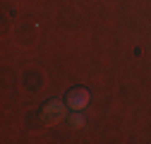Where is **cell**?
<instances>
[{"label": "cell", "instance_id": "6da1fadb", "mask_svg": "<svg viewBox=\"0 0 151 144\" xmlns=\"http://www.w3.org/2000/svg\"><path fill=\"white\" fill-rule=\"evenodd\" d=\"M67 118V106L58 99H50L46 106H43V111H41V120L43 125H58Z\"/></svg>", "mask_w": 151, "mask_h": 144}, {"label": "cell", "instance_id": "7a4b0ae2", "mask_svg": "<svg viewBox=\"0 0 151 144\" xmlns=\"http://www.w3.org/2000/svg\"><path fill=\"white\" fill-rule=\"evenodd\" d=\"M65 101H67V106L72 108V111H82V108H86V103H89V91L82 89V86L70 89L67 96H65Z\"/></svg>", "mask_w": 151, "mask_h": 144}, {"label": "cell", "instance_id": "3957f363", "mask_svg": "<svg viewBox=\"0 0 151 144\" xmlns=\"http://www.w3.org/2000/svg\"><path fill=\"white\" fill-rule=\"evenodd\" d=\"M65 122H67V127H74V130H77V127H84V115L79 113V111H74V113H70L67 118H65Z\"/></svg>", "mask_w": 151, "mask_h": 144}]
</instances>
